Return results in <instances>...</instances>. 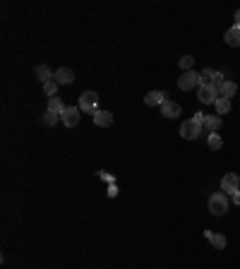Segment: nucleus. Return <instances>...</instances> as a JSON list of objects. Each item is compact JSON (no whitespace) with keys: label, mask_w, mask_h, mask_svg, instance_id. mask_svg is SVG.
Instances as JSON below:
<instances>
[{"label":"nucleus","mask_w":240,"mask_h":269,"mask_svg":"<svg viewBox=\"0 0 240 269\" xmlns=\"http://www.w3.org/2000/svg\"><path fill=\"white\" fill-rule=\"evenodd\" d=\"M207 207L214 216H224L231 209V200H228L226 192H212L209 200H207Z\"/></svg>","instance_id":"nucleus-1"},{"label":"nucleus","mask_w":240,"mask_h":269,"mask_svg":"<svg viewBox=\"0 0 240 269\" xmlns=\"http://www.w3.org/2000/svg\"><path fill=\"white\" fill-rule=\"evenodd\" d=\"M178 87H180L183 92L200 89L202 87V72H197V70H187V72H183V75L178 77Z\"/></svg>","instance_id":"nucleus-2"},{"label":"nucleus","mask_w":240,"mask_h":269,"mask_svg":"<svg viewBox=\"0 0 240 269\" xmlns=\"http://www.w3.org/2000/svg\"><path fill=\"white\" fill-rule=\"evenodd\" d=\"M80 111H84V113H96L99 111V94L96 92H84V94L80 96Z\"/></svg>","instance_id":"nucleus-3"},{"label":"nucleus","mask_w":240,"mask_h":269,"mask_svg":"<svg viewBox=\"0 0 240 269\" xmlns=\"http://www.w3.org/2000/svg\"><path fill=\"white\" fill-rule=\"evenodd\" d=\"M202 133H204V128H202L200 123H195L192 118L180 125V137H183V139H197Z\"/></svg>","instance_id":"nucleus-4"},{"label":"nucleus","mask_w":240,"mask_h":269,"mask_svg":"<svg viewBox=\"0 0 240 269\" xmlns=\"http://www.w3.org/2000/svg\"><path fill=\"white\" fill-rule=\"evenodd\" d=\"M240 190V175L238 173H226L221 178V192H226L228 197Z\"/></svg>","instance_id":"nucleus-5"},{"label":"nucleus","mask_w":240,"mask_h":269,"mask_svg":"<svg viewBox=\"0 0 240 269\" xmlns=\"http://www.w3.org/2000/svg\"><path fill=\"white\" fill-rule=\"evenodd\" d=\"M82 111H80V106H67L65 111H63V116H60V121L65 123L67 128H75V125H77V123H80V116Z\"/></svg>","instance_id":"nucleus-6"},{"label":"nucleus","mask_w":240,"mask_h":269,"mask_svg":"<svg viewBox=\"0 0 240 269\" xmlns=\"http://www.w3.org/2000/svg\"><path fill=\"white\" fill-rule=\"evenodd\" d=\"M197 99H200L202 104H216V99H219V92L214 89L212 84H202L200 89H197Z\"/></svg>","instance_id":"nucleus-7"},{"label":"nucleus","mask_w":240,"mask_h":269,"mask_svg":"<svg viewBox=\"0 0 240 269\" xmlns=\"http://www.w3.org/2000/svg\"><path fill=\"white\" fill-rule=\"evenodd\" d=\"M168 101V94L166 92H161V89H151V92H147V96H144V104L147 106H163Z\"/></svg>","instance_id":"nucleus-8"},{"label":"nucleus","mask_w":240,"mask_h":269,"mask_svg":"<svg viewBox=\"0 0 240 269\" xmlns=\"http://www.w3.org/2000/svg\"><path fill=\"white\" fill-rule=\"evenodd\" d=\"M180 111H183V108H180V104H175V101H171V99H168V101L161 106V116H163V118H168V121H173V118H178V116H180Z\"/></svg>","instance_id":"nucleus-9"},{"label":"nucleus","mask_w":240,"mask_h":269,"mask_svg":"<svg viewBox=\"0 0 240 269\" xmlns=\"http://www.w3.org/2000/svg\"><path fill=\"white\" fill-rule=\"evenodd\" d=\"M94 123L99 125V128H111L113 125V116H111V111H104V108H99L96 113H92Z\"/></svg>","instance_id":"nucleus-10"},{"label":"nucleus","mask_w":240,"mask_h":269,"mask_svg":"<svg viewBox=\"0 0 240 269\" xmlns=\"http://www.w3.org/2000/svg\"><path fill=\"white\" fill-rule=\"evenodd\" d=\"M204 238L214 245V250H224L226 248V236L224 233H214V231H204Z\"/></svg>","instance_id":"nucleus-11"},{"label":"nucleus","mask_w":240,"mask_h":269,"mask_svg":"<svg viewBox=\"0 0 240 269\" xmlns=\"http://www.w3.org/2000/svg\"><path fill=\"white\" fill-rule=\"evenodd\" d=\"M53 80L58 82V84H72V82H75V72H72L70 67H58Z\"/></svg>","instance_id":"nucleus-12"},{"label":"nucleus","mask_w":240,"mask_h":269,"mask_svg":"<svg viewBox=\"0 0 240 269\" xmlns=\"http://www.w3.org/2000/svg\"><path fill=\"white\" fill-rule=\"evenodd\" d=\"M221 125H224V118H221V116H216V113L204 118V130H207V134L219 133V130H221Z\"/></svg>","instance_id":"nucleus-13"},{"label":"nucleus","mask_w":240,"mask_h":269,"mask_svg":"<svg viewBox=\"0 0 240 269\" xmlns=\"http://www.w3.org/2000/svg\"><path fill=\"white\" fill-rule=\"evenodd\" d=\"M224 41H226V46H231V48H238L240 46V27H233L226 29V34H224Z\"/></svg>","instance_id":"nucleus-14"},{"label":"nucleus","mask_w":240,"mask_h":269,"mask_svg":"<svg viewBox=\"0 0 240 269\" xmlns=\"http://www.w3.org/2000/svg\"><path fill=\"white\" fill-rule=\"evenodd\" d=\"M34 75H36V80L41 82V84H48V82H53V70L48 65H36V70H34Z\"/></svg>","instance_id":"nucleus-15"},{"label":"nucleus","mask_w":240,"mask_h":269,"mask_svg":"<svg viewBox=\"0 0 240 269\" xmlns=\"http://www.w3.org/2000/svg\"><path fill=\"white\" fill-rule=\"evenodd\" d=\"M65 104H63V99L60 96H53V99H48V106H46V111H51V113H55V116H63V111H65Z\"/></svg>","instance_id":"nucleus-16"},{"label":"nucleus","mask_w":240,"mask_h":269,"mask_svg":"<svg viewBox=\"0 0 240 269\" xmlns=\"http://www.w3.org/2000/svg\"><path fill=\"white\" fill-rule=\"evenodd\" d=\"M236 92H238V84H236V82H231V80H226V82H224V87L219 89V96H224V99H233Z\"/></svg>","instance_id":"nucleus-17"},{"label":"nucleus","mask_w":240,"mask_h":269,"mask_svg":"<svg viewBox=\"0 0 240 269\" xmlns=\"http://www.w3.org/2000/svg\"><path fill=\"white\" fill-rule=\"evenodd\" d=\"M214 108H216V116H228V113H231V99L219 96L216 104H214Z\"/></svg>","instance_id":"nucleus-18"},{"label":"nucleus","mask_w":240,"mask_h":269,"mask_svg":"<svg viewBox=\"0 0 240 269\" xmlns=\"http://www.w3.org/2000/svg\"><path fill=\"white\" fill-rule=\"evenodd\" d=\"M207 144H209L212 151H219V149L224 147V139H221V134L219 133H212V134H207Z\"/></svg>","instance_id":"nucleus-19"},{"label":"nucleus","mask_w":240,"mask_h":269,"mask_svg":"<svg viewBox=\"0 0 240 269\" xmlns=\"http://www.w3.org/2000/svg\"><path fill=\"white\" fill-rule=\"evenodd\" d=\"M58 121H60V116H55V113H51V111H43V116H41V123L48 125V128H53Z\"/></svg>","instance_id":"nucleus-20"},{"label":"nucleus","mask_w":240,"mask_h":269,"mask_svg":"<svg viewBox=\"0 0 240 269\" xmlns=\"http://www.w3.org/2000/svg\"><path fill=\"white\" fill-rule=\"evenodd\" d=\"M58 87H60V84H58V82H48V84H43V94L48 96V99H53V96H58Z\"/></svg>","instance_id":"nucleus-21"},{"label":"nucleus","mask_w":240,"mask_h":269,"mask_svg":"<svg viewBox=\"0 0 240 269\" xmlns=\"http://www.w3.org/2000/svg\"><path fill=\"white\" fill-rule=\"evenodd\" d=\"M214 75H216V70H214V67H204V70H202V84H212Z\"/></svg>","instance_id":"nucleus-22"},{"label":"nucleus","mask_w":240,"mask_h":269,"mask_svg":"<svg viewBox=\"0 0 240 269\" xmlns=\"http://www.w3.org/2000/svg\"><path fill=\"white\" fill-rule=\"evenodd\" d=\"M192 65H195V58H192V55H183V58H180V70H183V72L192 70Z\"/></svg>","instance_id":"nucleus-23"},{"label":"nucleus","mask_w":240,"mask_h":269,"mask_svg":"<svg viewBox=\"0 0 240 269\" xmlns=\"http://www.w3.org/2000/svg\"><path fill=\"white\" fill-rule=\"evenodd\" d=\"M224 82H226V75H224V72H216V75H214V80H212V87L219 92V89L224 87Z\"/></svg>","instance_id":"nucleus-24"},{"label":"nucleus","mask_w":240,"mask_h":269,"mask_svg":"<svg viewBox=\"0 0 240 269\" xmlns=\"http://www.w3.org/2000/svg\"><path fill=\"white\" fill-rule=\"evenodd\" d=\"M204 118H207L204 113H195V118H192V121H195V123H200L202 128H204Z\"/></svg>","instance_id":"nucleus-25"},{"label":"nucleus","mask_w":240,"mask_h":269,"mask_svg":"<svg viewBox=\"0 0 240 269\" xmlns=\"http://www.w3.org/2000/svg\"><path fill=\"white\" fill-rule=\"evenodd\" d=\"M231 200H233V204H238V207H240V190H238V192H233V195H231Z\"/></svg>","instance_id":"nucleus-26"},{"label":"nucleus","mask_w":240,"mask_h":269,"mask_svg":"<svg viewBox=\"0 0 240 269\" xmlns=\"http://www.w3.org/2000/svg\"><path fill=\"white\" fill-rule=\"evenodd\" d=\"M233 19H236V27H240V10H236V14H233Z\"/></svg>","instance_id":"nucleus-27"}]
</instances>
